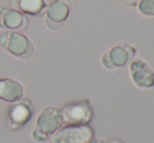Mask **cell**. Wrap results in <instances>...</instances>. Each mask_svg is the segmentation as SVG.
Segmentation results:
<instances>
[{
    "label": "cell",
    "instance_id": "cell-1",
    "mask_svg": "<svg viewBox=\"0 0 154 143\" xmlns=\"http://www.w3.org/2000/svg\"><path fill=\"white\" fill-rule=\"evenodd\" d=\"M0 46L19 60H29L35 54V45L31 39L20 31H2Z\"/></svg>",
    "mask_w": 154,
    "mask_h": 143
},
{
    "label": "cell",
    "instance_id": "cell-2",
    "mask_svg": "<svg viewBox=\"0 0 154 143\" xmlns=\"http://www.w3.org/2000/svg\"><path fill=\"white\" fill-rule=\"evenodd\" d=\"M71 8V0H47L44 23L51 31H59L67 20Z\"/></svg>",
    "mask_w": 154,
    "mask_h": 143
},
{
    "label": "cell",
    "instance_id": "cell-3",
    "mask_svg": "<svg viewBox=\"0 0 154 143\" xmlns=\"http://www.w3.org/2000/svg\"><path fill=\"white\" fill-rule=\"evenodd\" d=\"M94 137L92 127L84 125H65L51 137L49 143H87Z\"/></svg>",
    "mask_w": 154,
    "mask_h": 143
},
{
    "label": "cell",
    "instance_id": "cell-4",
    "mask_svg": "<svg viewBox=\"0 0 154 143\" xmlns=\"http://www.w3.org/2000/svg\"><path fill=\"white\" fill-rule=\"evenodd\" d=\"M63 123L66 125H84L91 121L93 113L87 101H75L64 105L61 110Z\"/></svg>",
    "mask_w": 154,
    "mask_h": 143
},
{
    "label": "cell",
    "instance_id": "cell-5",
    "mask_svg": "<svg viewBox=\"0 0 154 143\" xmlns=\"http://www.w3.org/2000/svg\"><path fill=\"white\" fill-rule=\"evenodd\" d=\"M34 115V106L29 99H21L12 105L8 110L6 115V125L11 131H18L22 129L32 119Z\"/></svg>",
    "mask_w": 154,
    "mask_h": 143
},
{
    "label": "cell",
    "instance_id": "cell-6",
    "mask_svg": "<svg viewBox=\"0 0 154 143\" xmlns=\"http://www.w3.org/2000/svg\"><path fill=\"white\" fill-rule=\"evenodd\" d=\"M63 124L61 110L57 107L47 106L39 113L32 129L51 137L58 129H61Z\"/></svg>",
    "mask_w": 154,
    "mask_h": 143
},
{
    "label": "cell",
    "instance_id": "cell-7",
    "mask_svg": "<svg viewBox=\"0 0 154 143\" xmlns=\"http://www.w3.org/2000/svg\"><path fill=\"white\" fill-rule=\"evenodd\" d=\"M135 55V49L129 44L116 45L106 52L102 57V64L106 68L125 66Z\"/></svg>",
    "mask_w": 154,
    "mask_h": 143
},
{
    "label": "cell",
    "instance_id": "cell-8",
    "mask_svg": "<svg viewBox=\"0 0 154 143\" xmlns=\"http://www.w3.org/2000/svg\"><path fill=\"white\" fill-rule=\"evenodd\" d=\"M29 27L27 16L11 5L0 8V29L8 31H24Z\"/></svg>",
    "mask_w": 154,
    "mask_h": 143
},
{
    "label": "cell",
    "instance_id": "cell-9",
    "mask_svg": "<svg viewBox=\"0 0 154 143\" xmlns=\"http://www.w3.org/2000/svg\"><path fill=\"white\" fill-rule=\"evenodd\" d=\"M129 71L132 81L137 87H154V73L152 68L143 59L132 60L129 66Z\"/></svg>",
    "mask_w": 154,
    "mask_h": 143
},
{
    "label": "cell",
    "instance_id": "cell-10",
    "mask_svg": "<svg viewBox=\"0 0 154 143\" xmlns=\"http://www.w3.org/2000/svg\"><path fill=\"white\" fill-rule=\"evenodd\" d=\"M24 86L13 78H0V100L8 103H15L24 96Z\"/></svg>",
    "mask_w": 154,
    "mask_h": 143
},
{
    "label": "cell",
    "instance_id": "cell-11",
    "mask_svg": "<svg viewBox=\"0 0 154 143\" xmlns=\"http://www.w3.org/2000/svg\"><path fill=\"white\" fill-rule=\"evenodd\" d=\"M46 5L47 0H11V6L25 16H44Z\"/></svg>",
    "mask_w": 154,
    "mask_h": 143
},
{
    "label": "cell",
    "instance_id": "cell-12",
    "mask_svg": "<svg viewBox=\"0 0 154 143\" xmlns=\"http://www.w3.org/2000/svg\"><path fill=\"white\" fill-rule=\"evenodd\" d=\"M138 12L144 16H154V0H140Z\"/></svg>",
    "mask_w": 154,
    "mask_h": 143
},
{
    "label": "cell",
    "instance_id": "cell-13",
    "mask_svg": "<svg viewBox=\"0 0 154 143\" xmlns=\"http://www.w3.org/2000/svg\"><path fill=\"white\" fill-rule=\"evenodd\" d=\"M32 140L37 143H45V142L49 141V139H51L49 136L44 135V134H42V133H39V132L35 131V129L32 131Z\"/></svg>",
    "mask_w": 154,
    "mask_h": 143
},
{
    "label": "cell",
    "instance_id": "cell-14",
    "mask_svg": "<svg viewBox=\"0 0 154 143\" xmlns=\"http://www.w3.org/2000/svg\"><path fill=\"white\" fill-rule=\"evenodd\" d=\"M87 143H105V142L102 141V140H100V139H93V138H92V139L90 140L89 142H87Z\"/></svg>",
    "mask_w": 154,
    "mask_h": 143
},
{
    "label": "cell",
    "instance_id": "cell-15",
    "mask_svg": "<svg viewBox=\"0 0 154 143\" xmlns=\"http://www.w3.org/2000/svg\"><path fill=\"white\" fill-rule=\"evenodd\" d=\"M109 143H124L123 141H120V140H116V139H114V140H111Z\"/></svg>",
    "mask_w": 154,
    "mask_h": 143
},
{
    "label": "cell",
    "instance_id": "cell-16",
    "mask_svg": "<svg viewBox=\"0 0 154 143\" xmlns=\"http://www.w3.org/2000/svg\"><path fill=\"white\" fill-rule=\"evenodd\" d=\"M135 1H136V0H125V2H127V3H131V2H132V3H134Z\"/></svg>",
    "mask_w": 154,
    "mask_h": 143
}]
</instances>
